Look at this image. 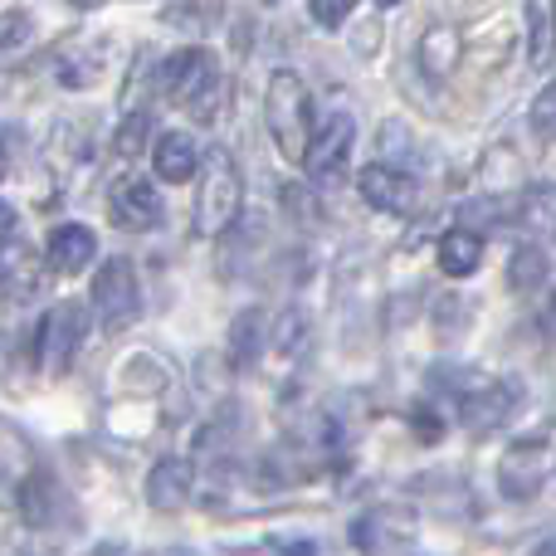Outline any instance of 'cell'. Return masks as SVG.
Returning <instances> with one entry per match:
<instances>
[{"mask_svg":"<svg viewBox=\"0 0 556 556\" xmlns=\"http://www.w3.org/2000/svg\"><path fill=\"white\" fill-rule=\"evenodd\" d=\"M264 123L278 147L283 162H303L307 142H313V103H307V88L293 68H278L264 88Z\"/></svg>","mask_w":556,"mask_h":556,"instance_id":"1","label":"cell"},{"mask_svg":"<svg viewBox=\"0 0 556 556\" xmlns=\"http://www.w3.org/2000/svg\"><path fill=\"white\" fill-rule=\"evenodd\" d=\"M156 84H162V93L172 98V103H181L195 123H215L225 84H220V68H215V59L205 54V49H176V54L162 64Z\"/></svg>","mask_w":556,"mask_h":556,"instance_id":"2","label":"cell"},{"mask_svg":"<svg viewBox=\"0 0 556 556\" xmlns=\"http://www.w3.org/2000/svg\"><path fill=\"white\" fill-rule=\"evenodd\" d=\"M240 205H244V176L235 166V156L225 147H215L205 156L201 191H195V235H205V240L230 235L235 220H240Z\"/></svg>","mask_w":556,"mask_h":556,"instance_id":"3","label":"cell"},{"mask_svg":"<svg viewBox=\"0 0 556 556\" xmlns=\"http://www.w3.org/2000/svg\"><path fill=\"white\" fill-rule=\"evenodd\" d=\"M88 307H93V317L108 327V332H123V327H132L137 313H142V283H137L132 264H127V260H108L103 269L93 274Z\"/></svg>","mask_w":556,"mask_h":556,"instance_id":"4","label":"cell"},{"mask_svg":"<svg viewBox=\"0 0 556 556\" xmlns=\"http://www.w3.org/2000/svg\"><path fill=\"white\" fill-rule=\"evenodd\" d=\"M352 147H356V123L346 113H337V117H327L323 123V132H313V142H307V152H303V172H307V181L313 186H342L346 181V166H352Z\"/></svg>","mask_w":556,"mask_h":556,"instance_id":"5","label":"cell"},{"mask_svg":"<svg viewBox=\"0 0 556 556\" xmlns=\"http://www.w3.org/2000/svg\"><path fill=\"white\" fill-rule=\"evenodd\" d=\"M84 337H88V307L84 303L49 307L45 323H39V366H45L49 376H64L68 366H74Z\"/></svg>","mask_w":556,"mask_h":556,"instance_id":"6","label":"cell"},{"mask_svg":"<svg viewBox=\"0 0 556 556\" xmlns=\"http://www.w3.org/2000/svg\"><path fill=\"white\" fill-rule=\"evenodd\" d=\"M356 191H362V201L381 215H410L415 205H420V181H415L410 172H401V166H391V162L362 166Z\"/></svg>","mask_w":556,"mask_h":556,"instance_id":"7","label":"cell"},{"mask_svg":"<svg viewBox=\"0 0 556 556\" xmlns=\"http://www.w3.org/2000/svg\"><path fill=\"white\" fill-rule=\"evenodd\" d=\"M108 215L117 230H156L162 225V191L147 176H123L108 191Z\"/></svg>","mask_w":556,"mask_h":556,"instance_id":"8","label":"cell"},{"mask_svg":"<svg viewBox=\"0 0 556 556\" xmlns=\"http://www.w3.org/2000/svg\"><path fill=\"white\" fill-rule=\"evenodd\" d=\"M552 473V450L542 440H518L498 464V489L508 498H538Z\"/></svg>","mask_w":556,"mask_h":556,"instance_id":"9","label":"cell"},{"mask_svg":"<svg viewBox=\"0 0 556 556\" xmlns=\"http://www.w3.org/2000/svg\"><path fill=\"white\" fill-rule=\"evenodd\" d=\"M518 381H483V386H473L469 395L459 401V415H464V425L469 430H498L503 420H508L513 410H518Z\"/></svg>","mask_w":556,"mask_h":556,"instance_id":"10","label":"cell"},{"mask_svg":"<svg viewBox=\"0 0 556 556\" xmlns=\"http://www.w3.org/2000/svg\"><path fill=\"white\" fill-rule=\"evenodd\" d=\"M45 283V264L29 250L25 240H5L0 244V298H15V303H29Z\"/></svg>","mask_w":556,"mask_h":556,"instance_id":"11","label":"cell"},{"mask_svg":"<svg viewBox=\"0 0 556 556\" xmlns=\"http://www.w3.org/2000/svg\"><path fill=\"white\" fill-rule=\"evenodd\" d=\"M195 493V464L191 459H162L147 473V503L156 513H181Z\"/></svg>","mask_w":556,"mask_h":556,"instance_id":"12","label":"cell"},{"mask_svg":"<svg viewBox=\"0 0 556 556\" xmlns=\"http://www.w3.org/2000/svg\"><path fill=\"white\" fill-rule=\"evenodd\" d=\"M98 254V240L88 225H59L49 230V244H45V269L54 274H84Z\"/></svg>","mask_w":556,"mask_h":556,"instance_id":"13","label":"cell"},{"mask_svg":"<svg viewBox=\"0 0 556 556\" xmlns=\"http://www.w3.org/2000/svg\"><path fill=\"white\" fill-rule=\"evenodd\" d=\"M518 225L528 230L532 244H556V186L538 181L518 195Z\"/></svg>","mask_w":556,"mask_h":556,"instance_id":"14","label":"cell"},{"mask_svg":"<svg viewBox=\"0 0 556 556\" xmlns=\"http://www.w3.org/2000/svg\"><path fill=\"white\" fill-rule=\"evenodd\" d=\"M522 20H528V64L542 74L556 64V0H522Z\"/></svg>","mask_w":556,"mask_h":556,"instance_id":"15","label":"cell"},{"mask_svg":"<svg viewBox=\"0 0 556 556\" xmlns=\"http://www.w3.org/2000/svg\"><path fill=\"white\" fill-rule=\"evenodd\" d=\"M195 166H201V152L186 132H162L152 142V172L156 181H191Z\"/></svg>","mask_w":556,"mask_h":556,"instance_id":"16","label":"cell"},{"mask_svg":"<svg viewBox=\"0 0 556 556\" xmlns=\"http://www.w3.org/2000/svg\"><path fill=\"white\" fill-rule=\"evenodd\" d=\"M479 260H483V235L479 230L454 225V230L440 240V269L450 278H469L473 269H479Z\"/></svg>","mask_w":556,"mask_h":556,"instance_id":"17","label":"cell"},{"mask_svg":"<svg viewBox=\"0 0 556 556\" xmlns=\"http://www.w3.org/2000/svg\"><path fill=\"white\" fill-rule=\"evenodd\" d=\"M459 64V35H454L450 25H434L425 29L420 39V68L430 78H450V68Z\"/></svg>","mask_w":556,"mask_h":556,"instance_id":"18","label":"cell"},{"mask_svg":"<svg viewBox=\"0 0 556 556\" xmlns=\"http://www.w3.org/2000/svg\"><path fill=\"white\" fill-rule=\"evenodd\" d=\"M547 274H552V264H547V254H542V244H518V250H513L508 283L518 288V293H538V288L547 283Z\"/></svg>","mask_w":556,"mask_h":556,"instance_id":"19","label":"cell"},{"mask_svg":"<svg viewBox=\"0 0 556 556\" xmlns=\"http://www.w3.org/2000/svg\"><path fill=\"white\" fill-rule=\"evenodd\" d=\"M260 337H264V317L260 313H244L240 323H235V332H230V362L240 366H254V356H260Z\"/></svg>","mask_w":556,"mask_h":556,"instance_id":"20","label":"cell"},{"mask_svg":"<svg viewBox=\"0 0 556 556\" xmlns=\"http://www.w3.org/2000/svg\"><path fill=\"white\" fill-rule=\"evenodd\" d=\"M29 39H35V15L20 5L0 10V54H15V49H25Z\"/></svg>","mask_w":556,"mask_h":556,"instance_id":"21","label":"cell"},{"mask_svg":"<svg viewBox=\"0 0 556 556\" xmlns=\"http://www.w3.org/2000/svg\"><path fill=\"white\" fill-rule=\"evenodd\" d=\"M147 137H152V117L147 113H127L123 117V127H117V137H113V147H117V156H142L147 152Z\"/></svg>","mask_w":556,"mask_h":556,"instance_id":"22","label":"cell"},{"mask_svg":"<svg viewBox=\"0 0 556 556\" xmlns=\"http://www.w3.org/2000/svg\"><path fill=\"white\" fill-rule=\"evenodd\" d=\"M532 132L547 137V142H556V78L542 88L538 98H532Z\"/></svg>","mask_w":556,"mask_h":556,"instance_id":"23","label":"cell"},{"mask_svg":"<svg viewBox=\"0 0 556 556\" xmlns=\"http://www.w3.org/2000/svg\"><path fill=\"white\" fill-rule=\"evenodd\" d=\"M307 15L323 29H337L346 15H352V0H307Z\"/></svg>","mask_w":556,"mask_h":556,"instance_id":"24","label":"cell"},{"mask_svg":"<svg viewBox=\"0 0 556 556\" xmlns=\"http://www.w3.org/2000/svg\"><path fill=\"white\" fill-rule=\"evenodd\" d=\"M5 240H15V211L0 201V244H5Z\"/></svg>","mask_w":556,"mask_h":556,"instance_id":"25","label":"cell"},{"mask_svg":"<svg viewBox=\"0 0 556 556\" xmlns=\"http://www.w3.org/2000/svg\"><path fill=\"white\" fill-rule=\"evenodd\" d=\"M532 556H556V532H552L547 542H538V552H532Z\"/></svg>","mask_w":556,"mask_h":556,"instance_id":"26","label":"cell"},{"mask_svg":"<svg viewBox=\"0 0 556 556\" xmlns=\"http://www.w3.org/2000/svg\"><path fill=\"white\" fill-rule=\"evenodd\" d=\"M5 166H10V147H5V132H0V176H5Z\"/></svg>","mask_w":556,"mask_h":556,"instance_id":"27","label":"cell"},{"mask_svg":"<svg viewBox=\"0 0 556 556\" xmlns=\"http://www.w3.org/2000/svg\"><path fill=\"white\" fill-rule=\"evenodd\" d=\"M74 5H78V10H98V5H103V0H74Z\"/></svg>","mask_w":556,"mask_h":556,"instance_id":"28","label":"cell"},{"mask_svg":"<svg viewBox=\"0 0 556 556\" xmlns=\"http://www.w3.org/2000/svg\"><path fill=\"white\" fill-rule=\"evenodd\" d=\"M376 5H401V0H376Z\"/></svg>","mask_w":556,"mask_h":556,"instance_id":"29","label":"cell"}]
</instances>
